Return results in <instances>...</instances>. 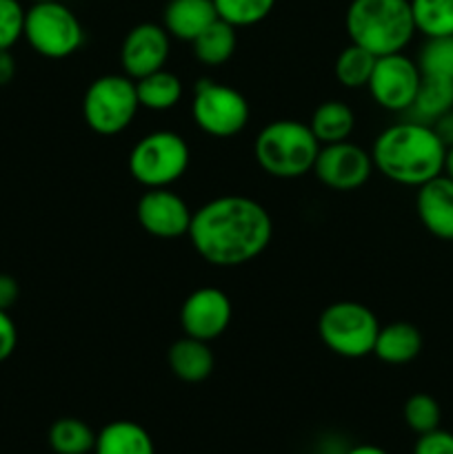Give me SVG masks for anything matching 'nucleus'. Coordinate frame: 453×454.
<instances>
[{
	"label": "nucleus",
	"instance_id": "obj_38",
	"mask_svg": "<svg viewBox=\"0 0 453 454\" xmlns=\"http://www.w3.org/2000/svg\"><path fill=\"white\" fill-rule=\"evenodd\" d=\"M34 3H47V0H34Z\"/></svg>",
	"mask_w": 453,
	"mask_h": 454
},
{
	"label": "nucleus",
	"instance_id": "obj_23",
	"mask_svg": "<svg viewBox=\"0 0 453 454\" xmlns=\"http://www.w3.org/2000/svg\"><path fill=\"white\" fill-rule=\"evenodd\" d=\"M235 47H238V35L235 27L225 20H213L198 38L194 40V53L203 65L220 67L234 58Z\"/></svg>",
	"mask_w": 453,
	"mask_h": 454
},
{
	"label": "nucleus",
	"instance_id": "obj_5",
	"mask_svg": "<svg viewBox=\"0 0 453 454\" xmlns=\"http://www.w3.org/2000/svg\"><path fill=\"white\" fill-rule=\"evenodd\" d=\"M189 162V145L180 133L151 131L133 145L129 173L147 189H167L185 176Z\"/></svg>",
	"mask_w": 453,
	"mask_h": 454
},
{
	"label": "nucleus",
	"instance_id": "obj_2",
	"mask_svg": "<svg viewBox=\"0 0 453 454\" xmlns=\"http://www.w3.org/2000/svg\"><path fill=\"white\" fill-rule=\"evenodd\" d=\"M373 167L395 184L422 186L444 173L447 146L431 124L402 120L386 127L371 149Z\"/></svg>",
	"mask_w": 453,
	"mask_h": 454
},
{
	"label": "nucleus",
	"instance_id": "obj_27",
	"mask_svg": "<svg viewBox=\"0 0 453 454\" xmlns=\"http://www.w3.org/2000/svg\"><path fill=\"white\" fill-rule=\"evenodd\" d=\"M220 20L231 27H253L265 20L275 7V0H211Z\"/></svg>",
	"mask_w": 453,
	"mask_h": 454
},
{
	"label": "nucleus",
	"instance_id": "obj_32",
	"mask_svg": "<svg viewBox=\"0 0 453 454\" xmlns=\"http://www.w3.org/2000/svg\"><path fill=\"white\" fill-rule=\"evenodd\" d=\"M18 344V331H16V324L13 319L9 317L7 310L0 309V364L4 359H9L16 350Z\"/></svg>",
	"mask_w": 453,
	"mask_h": 454
},
{
	"label": "nucleus",
	"instance_id": "obj_3",
	"mask_svg": "<svg viewBox=\"0 0 453 454\" xmlns=\"http://www.w3.org/2000/svg\"><path fill=\"white\" fill-rule=\"evenodd\" d=\"M345 27L351 43L378 58L404 51L416 34L409 0H351Z\"/></svg>",
	"mask_w": 453,
	"mask_h": 454
},
{
	"label": "nucleus",
	"instance_id": "obj_33",
	"mask_svg": "<svg viewBox=\"0 0 453 454\" xmlns=\"http://www.w3.org/2000/svg\"><path fill=\"white\" fill-rule=\"evenodd\" d=\"M18 295H20V288L18 282L7 273H0V309L9 310L16 304Z\"/></svg>",
	"mask_w": 453,
	"mask_h": 454
},
{
	"label": "nucleus",
	"instance_id": "obj_31",
	"mask_svg": "<svg viewBox=\"0 0 453 454\" xmlns=\"http://www.w3.org/2000/svg\"><path fill=\"white\" fill-rule=\"evenodd\" d=\"M413 454H453V433L438 428L420 434L416 448H413Z\"/></svg>",
	"mask_w": 453,
	"mask_h": 454
},
{
	"label": "nucleus",
	"instance_id": "obj_25",
	"mask_svg": "<svg viewBox=\"0 0 453 454\" xmlns=\"http://www.w3.org/2000/svg\"><path fill=\"white\" fill-rule=\"evenodd\" d=\"M416 31L426 38L453 35V0H409Z\"/></svg>",
	"mask_w": 453,
	"mask_h": 454
},
{
	"label": "nucleus",
	"instance_id": "obj_17",
	"mask_svg": "<svg viewBox=\"0 0 453 454\" xmlns=\"http://www.w3.org/2000/svg\"><path fill=\"white\" fill-rule=\"evenodd\" d=\"M167 362L173 375L185 384H200L211 375L213 366H216V357L209 348V341L187 335L173 341L167 353Z\"/></svg>",
	"mask_w": 453,
	"mask_h": 454
},
{
	"label": "nucleus",
	"instance_id": "obj_11",
	"mask_svg": "<svg viewBox=\"0 0 453 454\" xmlns=\"http://www.w3.org/2000/svg\"><path fill=\"white\" fill-rule=\"evenodd\" d=\"M371 153L354 142H336L320 146L314 173L324 186L333 191H355L369 182L373 173Z\"/></svg>",
	"mask_w": 453,
	"mask_h": 454
},
{
	"label": "nucleus",
	"instance_id": "obj_13",
	"mask_svg": "<svg viewBox=\"0 0 453 454\" xmlns=\"http://www.w3.org/2000/svg\"><path fill=\"white\" fill-rule=\"evenodd\" d=\"M169 53H171V35L167 34V29L155 22H140L124 35L120 62L124 75L138 80L164 69Z\"/></svg>",
	"mask_w": 453,
	"mask_h": 454
},
{
	"label": "nucleus",
	"instance_id": "obj_21",
	"mask_svg": "<svg viewBox=\"0 0 453 454\" xmlns=\"http://www.w3.org/2000/svg\"><path fill=\"white\" fill-rule=\"evenodd\" d=\"M453 109V80L435 78V75H422L420 89L413 100L411 109L407 111L409 118L417 122L433 124L440 115Z\"/></svg>",
	"mask_w": 453,
	"mask_h": 454
},
{
	"label": "nucleus",
	"instance_id": "obj_9",
	"mask_svg": "<svg viewBox=\"0 0 453 454\" xmlns=\"http://www.w3.org/2000/svg\"><path fill=\"white\" fill-rule=\"evenodd\" d=\"M191 114L207 136L234 137L247 127L251 111L238 89L204 78L195 84Z\"/></svg>",
	"mask_w": 453,
	"mask_h": 454
},
{
	"label": "nucleus",
	"instance_id": "obj_30",
	"mask_svg": "<svg viewBox=\"0 0 453 454\" xmlns=\"http://www.w3.org/2000/svg\"><path fill=\"white\" fill-rule=\"evenodd\" d=\"M25 13L20 0H0V51L12 49L22 38Z\"/></svg>",
	"mask_w": 453,
	"mask_h": 454
},
{
	"label": "nucleus",
	"instance_id": "obj_7",
	"mask_svg": "<svg viewBox=\"0 0 453 454\" xmlns=\"http://www.w3.org/2000/svg\"><path fill=\"white\" fill-rule=\"evenodd\" d=\"M22 38L38 56L62 60L74 56L83 47L84 27L60 0H47V3H34L27 9Z\"/></svg>",
	"mask_w": 453,
	"mask_h": 454
},
{
	"label": "nucleus",
	"instance_id": "obj_19",
	"mask_svg": "<svg viewBox=\"0 0 453 454\" xmlns=\"http://www.w3.org/2000/svg\"><path fill=\"white\" fill-rule=\"evenodd\" d=\"M93 454H155V443L140 424L118 419L96 433Z\"/></svg>",
	"mask_w": 453,
	"mask_h": 454
},
{
	"label": "nucleus",
	"instance_id": "obj_4",
	"mask_svg": "<svg viewBox=\"0 0 453 454\" xmlns=\"http://www.w3.org/2000/svg\"><path fill=\"white\" fill-rule=\"evenodd\" d=\"M309 124L298 120H274L266 124L253 142L258 167L278 180H296L314 171L320 153Z\"/></svg>",
	"mask_w": 453,
	"mask_h": 454
},
{
	"label": "nucleus",
	"instance_id": "obj_18",
	"mask_svg": "<svg viewBox=\"0 0 453 454\" xmlns=\"http://www.w3.org/2000/svg\"><path fill=\"white\" fill-rule=\"evenodd\" d=\"M422 353V333L409 322H393L380 326L373 355L391 366L413 362Z\"/></svg>",
	"mask_w": 453,
	"mask_h": 454
},
{
	"label": "nucleus",
	"instance_id": "obj_34",
	"mask_svg": "<svg viewBox=\"0 0 453 454\" xmlns=\"http://www.w3.org/2000/svg\"><path fill=\"white\" fill-rule=\"evenodd\" d=\"M431 127H433V131L438 133V137L442 140V145L447 146V149L453 146V109L447 111L444 115H440Z\"/></svg>",
	"mask_w": 453,
	"mask_h": 454
},
{
	"label": "nucleus",
	"instance_id": "obj_6",
	"mask_svg": "<svg viewBox=\"0 0 453 454\" xmlns=\"http://www.w3.org/2000/svg\"><path fill=\"white\" fill-rule=\"evenodd\" d=\"M378 322L376 313L360 301H333L322 310L318 319V333L322 344L333 355L346 359H360L373 353L376 346Z\"/></svg>",
	"mask_w": 453,
	"mask_h": 454
},
{
	"label": "nucleus",
	"instance_id": "obj_15",
	"mask_svg": "<svg viewBox=\"0 0 453 454\" xmlns=\"http://www.w3.org/2000/svg\"><path fill=\"white\" fill-rule=\"evenodd\" d=\"M417 217L431 235L453 242V180L438 176L417 186Z\"/></svg>",
	"mask_w": 453,
	"mask_h": 454
},
{
	"label": "nucleus",
	"instance_id": "obj_37",
	"mask_svg": "<svg viewBox=\"0 0 453 454\" xmlns=\"http://www.w3.org/2000/svg\"><path fill=\"white\" fill-rule=\"evenodd\" d=\"M444 176H449L453 180V146L447 149V158H444Z\"/></svg>",
	"mask_w": 453,
	"mask_h": 454
},
{
	"label": "nucleus",
	"instance_id": "obj_8",
	"mask_svg": "<svg viewBox=\"0 0 453 454\" xmlns=\"http://www.w3.org/2000/svg\"><path fill=\"white\" fill-rule=\"evenodd\" d=\"M140 102L136 93V80L129 75L107 74L93 80L83 98L84 122L98 136L123 133L136 118Z\"/></svg>",
	"mask_w": 453,
	"mask_h": 454
},
{
	"label": "nucleus",
	"instance_id": "obj_29",
	"mask_svg": "<svg viewBox=\"0 0 453 454\" xmlns=\"http://www.w3.org/2000/svg\"><path fill=\"white\" fill-rule=\"evenodd\" d=\"M404 424L420 437V434L431 433V430L440 428L442 421V408L435 402V397L426 393H416L407 399L404 403Z\"/></svg>",
	"mask_w": 453,
	"mask_h": 454
},
{
	"label": "nucleus",
	"instance_id": "obj_14",
	"mask_svg": "<svg viewBox=\"0 0 453 454\" xmlns=\"http://www.w3.org/2000/svg\"><path fill=\"white\" fill-rule=\"evenodd\" d=\"M138 222L149 235L160 239L182 238L189 233L191 208L171 189H149L136 207Z\"/></svg>",
	"mask_w": 453,
	"mask_h": 454
},
{
	"label": "nucleus",
	"instance_id": "obj_35",
	"mask_svg": "<svg viewBox=\"0 0 453 454\" xmlns=\"http://www.w3.org/2000/svg\"><path fill=\"white\" fill-rule=\"evenodd\" d=\"M13 75H16V60H13L12 51L4 49V51H0V87L12 82Z\"/></svg>",
	"mask_w": 453,
	"mask_h": 454
},
{
	"label": "nucleus",
	"instance_id": "obj_10",
	"mask_svg": "<svg viewBox=\"0 0 453 454\" xmlns=\"http://www.w3.org/2000/svg\"><path fill=\"white\" fill-rule=\"evenodd\" d=\"M420 82L422 71L417 62L400 51L378 58L367 87L378 106L393 114H407L416 100Z\"/></svg>",
	"mask_w": 453,
	"mask_h": 454
},
{
	"label": "nucleus",
	"instance_id": "obj_22",
	"mask_svg": "<svg viewBox=\"0 0 453 454\" xmlns=\"http://www.w3.org/2000/svg\"><path fill=\"white\" fill-rule=\"evenodd\" d=\"M136 93L140 106L149 111H169L182 100L180 78L167 69L154 71V74L145 75V78L136 80Z\"/></svg>",
	"mask_w": 453,
	"mask_h": 454
},
{
	"label": "nucleus",
	"instance_id": "obj_28",
	"mask_svg": "<svg viewBox=\"0 0 453 454\" xmlns=\"http://www.w3.org/2000/svg\"><path fill=\"white\" fill-rule=\"evenodd\" d=\"M416 62L420 67L422 75L453 80V35L426 38Z\"/></svg>",
	"mask_w": 453,
	"mask_h": 454
},
{
	"label": "nucleus",
	"instance_id": "obj_12",
	"mask_svg": "<svg viewBox=\"0 0 453 454\" xmlns=\"http://www.w3.org/2000/svg\"><path fill=\"white\" fill-rule=\"evenodd\" d=\"M231 317H234V306L220 288L203 286L189 293L187 300L182 301L180 326L187 337H195V340L211 344L222 333H226Z\"/></svg>",
	"mask_w": 453,
	"mask_h": 454
},
{
	"label": "nucleus",
	"instance_id": "obj_26",
	"mask_svg": "<svg viewBox=\"0 0 453 454\" xmlns=\"http://www.w3.org/2000/svg\"><path fill=\"white\" fill-rule=\"evenodd\" d=\"M378 56L351 43L336 60V78L345 89H362L371 80Z\"/></svg>",
	"mask_w": 453,
	"mask_h": 454
},
{
	"label": "nucleus",
	"instance_id": "obj_36",
	"mask_svg": "<svg viewBox=\"0 0 453 454\" xmlns=\"http://www.w3.org/2000/svg\"><path fill=\"white\" fill-rule=\"evenodd\" d=\"M345 454H389L386 450H382L380 446H371V443H362V446H354L351 450H346Z\"/></svg>",
	"mask_w": 453,
	"mask_h": 454
},
{
	"label": "nucleus",
	"instance_id": "obj_20",
	"mask_svg": "<svg viewBox=\"0 0 453 454\" xmlns=\"http://www.w3.org/2000/svg\"><path fill=\"white\" fill-rule=\"evenodd\" d=\"M309 129L322 146L345 142L349 140L355 129V114L346 102L327 100L314 111L309 120Z\"/></svg>",
	"mask_w": 453,
	"mask_h": 454
},
{
	"label": "nucleus",
	"instance_id": "obj_1",
	"mask_svg": "<svg viewBox=\"0 0 453 454\" xmlns=\"http://www.w3.org/2000/svg\"><path fill=\"white\" fill-rule=\"evenodd\" d=\"M191 247L204 262L220 269L249 264L265 253L274 222L260 202L244 195H222L194 211Z\"/></svg>",
	"mask_w": 453,
	"mask_h": 454
},
{
	"label": "nucleus",
	"instance_id": "obj_24",
	"mask_svg": "<svg viewBox=\"0 0 453 454\" xmlns=\"http://www.w3.org/2000/svg\"><path fill=\"white\" fill-rule=\"evenodd\" d=\"M49 448L56 454H89L96 446V433L76 417H62L49 428Z\"/></svg>",
	"mask_w": 453,
	"mask_h": 454
},
{
	"label": "nucleus",
	"instance_id": "obj_16",
	"mask_svg": "<svg viewBox=\"0 0 453 454\" xmlns=\"http://www.w3.org/2000/svg\"><path fill=\"white\" fill-rule=\"evenodd\" d=\"M213 20L218 13L211 0H169L163 27L171 38L194 43Z\"/></svg>",
	"mask_w": 453,
	"mask_h": 454
}]
</instances>
